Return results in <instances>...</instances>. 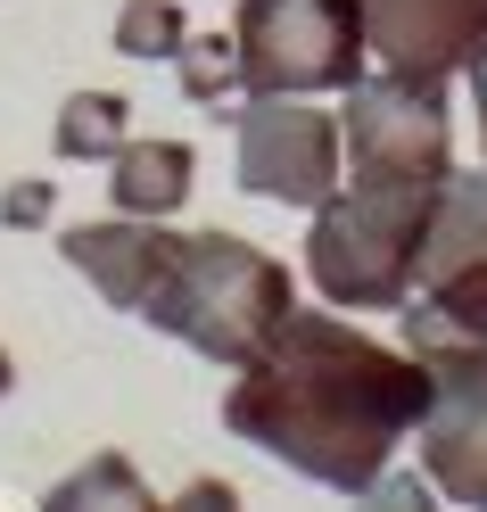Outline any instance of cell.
Masks as SVG:
<instances>
[{"instance_id":"obj_1","label":"cell","mask_w":487,"mask_h":512,"mask_svg":"<svg viewBox=\"0 0 487 512\" xmlns=\"http://www.w3.org/2000/svg\"><path fill=\"white\" fill-rule=\"evenodd\" d=\"M421 413H430V364L322 306H289L273 347L223 389L232 438L265 446L273 463L339 496L372 488L388 455L421 430Z\"/></svg>"},{"instance_id":"obj_2","label":"cell","mask_w":487,"mask_h":512,"mask_svg":"<svg viewBox=\"0 0 487 512\" xmlns=\"http://www.w3.org/2000/svg\"><path fill=\"white\" fill-rule=\"evenodd\" d=\"M289 265H273L265 248H248L232 232H174L166 240V265H157L141 314L157 331L190 339L199 356L248 372L256 356L273 347V331L289 323Z\"/></svg>"},{"instance_id":"obj_3","label":"cell","mask_w":487,"mask_h":512,"mask_svg":"<svg viewBox=\"0 0 487 512\" xmlns=\"http://www.w3.org/2000/svg\"><path fill=\"white\" fill-rule=\"evenodd\" d=\"M438 182H339L314 207L306 232V273L331 306H405L430 240Z\"/></svg>"},{"instance_id":"obj_4","label":"cell","mask_w":487,"mask_h":512,"mask_svg":"<svg viewBox=\"0 0 487 512\" xmlns=\"http://www.w3.org/2000/svg\"><path fill=\"white\" fill-rule=\"evenodd\" d=\"M364 9L355 0H240L232 83L240 91H347L364 75Z\"/></svg>"},{"instance_id":"obj_5","label":"cell","mask_w":487,"mask_h":512,"mask_svg":"<svg viewBox=\"0 0 487 512\" xmlns=\"http://www.w3.org/2000/svg\"><path fill=\"white\" fill-rule=\"evenodd\" d=\"M339 141H347V174L355 182H446L454 174V116H446V83L430 75H355L347 108H339Z\"/></svg>"},{"instance_id":"obj_6","label":"cell","mask_w":487,"mask_h":512,"mask_svg":"<svg viewBox=\"0 0 487 512\" xmlns=\"http://www.w3.org/2000/svg\"><path fill=\"white\" fill-rule=\"evenodd\" d=\"M405 347L430 364V413H421V471L446 504L487 512V339L405 323Z\"/></svg>"},{"instance_id":"obj_7","label":"cell","mask_w":487,"mask_h":512,"mask_svg":"<svg viewBox=\"0 0 487 512\" xmlns=\"http://www.w3.org/2000/svg\"><path fill=\"white\" fill-rule=\"evenodd\" d=\"M339 116L306 108V91H248L240 108V190L273 207H322L347 182Z\"/></svg>"},{"instance_id":"obj_8","label":"cell","mask_w":487,"mask_h":512,"mask_svg":"<svg viewBox=\"0 0 487 512\" xmlns=\"http://www.w3.org/2000/svg\"><path fill=\"white\" fill-rule=\"evenodd\" d=\"M397 314L405 323H430V331L487 339V166L438 182L421 273H413V298Z\"/></svg>"},{"instance_id":"obj_9","label":"cell","mask_w":487,"mask_h":512,"mask_svg":"<svg viewBox=\"0 0 487 512\" xmlns=\"http://www.w3.org/2000/svg\"><path fill=\"white\" fill-rule=\"evenodd\" d=\"M380 67L454 83L487 58V0H355Z\"/></svg>"},{"instance_id":"obj_10","label":"cell","mask_w":487,"mask_h":512,"mask_svg":"<svg viewBox=\"0 0 487 512\" xmlns=\"http://www.w3.org/2000/svg\"><path fill=\"white\" fill-rule=\"evenodd\" d=\"M166 240H174V232H166V215H116V223H75L58 248H67V265H75L108 306L141 314L157 265H166Z\"/></svg>"},{"instance_id":"obj_11","label":"cell","mask_w":487,"mask_h":512,"mask_svg":"<svg viewBox=\"0 0 487 512\" xmlns=\"http://www.w3.org/2000/svg\"><path fill=\"white\" fill-rule=\"evenodd\" d=\"M108 190H116V215H174L190 199V149L182 141H124Z\"/></svg>"},{"instance_id":"obj_12","label":"cell","mask_w":487,"mask_h":512,"mask_svg":"<svg viewBox=\"0 0 487 512\" xmlns=\"http://www.w3.org/2000/svg\"><path fill=\"white\" fill-rule=\"evenodd\" d=\"M42 512H166V504L141 488V471L124 463V455H91L83 471H67L42 496Z\"/></svg>"},{"instance_id":"obj_13","label":"cell","mask_w":487,"mask_h":512,"mask_svg":"<svg viewBox=\"0 0 487 512\" xmlns=\"http://www.w3.org/2000/svg\"><path fill=\"white\" fill-rule=\"evenodd\" d=\"M124 149V100L116 91H75L58 116V157H116Z\"/></svg>"},{"instance_id":"obj_14","label":"cell","mask_w":487,"mask_h":512,"mask_svg":"<svg viewBox=\"0 0 487 512\" xmlns=\"http://www.w3.org/2000/svg\"><path fill=\"white\" fill-rule=\"evenodd\" d=\"M116 50H133V58H182V9H174V0H133V9L116 17Z\"/></svg>"},{"instance_id":"obj_15","label":"cell","mask_w":487,"mask_h":512,"mask_svg":"<svg viewBox=\"0 0 487 512\" xmlns=\"http://www.w3.org/2000/svg\"><path fill=\"white\" fill-rule=\"evenodd\" d=\"M355 512H446L430 471H380L372 488H355Z\"/></svg>"},{"instance_id":"obj_16","label":"cell","mask_w":487,"mask_h":512,"mask_svg":"<svg viewBox=\"0 0 487 512\" xmlns=\"http://www.w3.org/2000/svg\"><path fill=\"white\" fill-rule=\"evenodd\" d=\"M166 512H240V496L223 488V479H190V488H182Z\"/></svg>"},{"instance_id":"obj_17","label":"cell","mask_w":487,"mask_h":512,"mask_svg":"<svg viewBox=\"0 0 487 512\" xmlns=\"http://www.w3.org/2000/svg\"><path fill=\"white\" fill-rule=\"evenodd\" d=\"M471 116H479V157H487V58L471 67Z\"/></svg>"},{"instance_id":"obj_18","label":"cell","mask_w":487,"mask_h":512,"mask_svg":"<svg viewBox=\"0 0 487 512\" xmlns=\"http://www.w3.org/2000/svg\"><path fill=\"white\" fill-rule=\"evenodd\" d=\"M9 380H17V372H9V356H0V397H9Z\"/></svg>"}]
</instances>
